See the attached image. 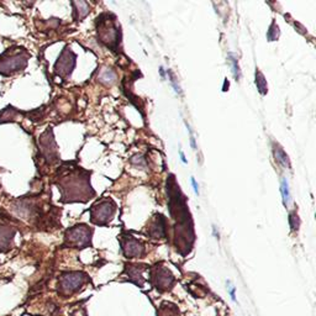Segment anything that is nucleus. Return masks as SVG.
<instances>
[{
	"instance_id": "7",
	"label": "nucleus",
	"mask_w": 316,
	"mask_h": 316,
	"mask_svg": "<svg viewBox=\"0 0 316 316\" xmlns=\"http://www.w3.org/2000/svg\"><path fill=\"white\" fill-rule=\"evenodd\" d=\"M151 281L159 292H166L173 287L175 277L167 268L162 267V265H156L151 271Z\"/></svg>"
},
{
	"instance_id": "9",
	"label": "nucleus",
	"mask_w": 316,
	"mask_h": 316,
	"mask_svg": "<svg viewBox=\"0 0 316 316\" xmlns=\"http://www.w3.org/2000/svg\"><path fill=\"white\" fill-rule=\"evenodd\" d=\"M41 143V151H42V155L45 157V159L49 163H52L58 158V155H57V146L56 142L53 140V135H52V130L49 129L45 134L41 136L40 139Z\"/></svg>"
},
{
	"instance_id": "25",
	"label": "nucleus",
	"mask_w": 316,
	"mask_h": 316,
	"mask_svg": "<svg viewBox=\"0 0 316 316\" xmlns=\"http://www.w3.org/2000/svg\"><path fill=\"white\" fill-rule=\"evenodd\" d=\"M180 157H182V161L185 163L187 161H185V158H184V155H183V152H180Z\"/></svg>"
},
{
	"instance_id": "23",
	"label": "nucleus",
	"mask_w": 316,
	"mask_h": 316,
	"mask_svg": "<svg viewBox=\"0 0 316 316\" xmlns=\"http://www.w3.org/2000/svg\"><path fill=\"white\" fill-rule=\"evenodd\" d=\"M137 158H139L137 161H135L134 158H132V159H131V163L132 164H136V166H141V164H142V166L145 167V159H143V158H142V157H137Z\"/></svg>"
},
{
	"instance_id": "15",
	"label": "nucleus",
	"mask_w": 316,
	"mask_h": 316,
	"mask_svg": "<svg viewBox=\"0 0 316 316\" xmlns=\"http://www.w3.org/2000/svg\"><path fill=\"white\" fill-rule=\"evenodd\" d=\"M98 79H99L102 83L105 84H114L116 81V74L113 70H110V68H103L100 70L99 75H98Z\"/></svg>"
},
{
	"instance_id": "6",
	"label": "nucleus",
	"mask_w": 316,
	"mask_h": 316,
	"mask_svg": "<svg viewBox=\"0 0 316 316\" xmlns=\"http://www.w3.org/2000/svg\"><path fill=\"white\" fill-rule=\"evenodd\" d=\"M91 233L93 231L87 225H77L67 230L66 232V242L70 246L84 248L90 246L91 244Z\"/></svg>"
},
{
	"instance_id": "17",
	"label": "nucleus",
	"mask_w": 316,
	"mask_h": 316,
	"mask_svg": "<svg viewBox=\"0 0 316 316\" xmlns=\"http://www.w3.org/2000/svg\"><path fill=\"white\" fill-rule=\"evenodd\" d=\"M74 6V14L75 19L81 21L83 18H86L89 13V4L86 1H77V3H72Z\"/></svg>"
},
{
	"instance_id": "18",
	"label": "nucleus",
	"mask_w": 316,
	"mask_h": 316,
	"mask_svg": "<svg viewBox=\"0 0 316 316\" xmlns=\"http://www.w3.org/2000/svg\"><path fill=\"white\" fill-rule=\"evenodd\" d=\"M256 86H257L258 91H260L262 95L267 94V81H265L264 75L260 72V70H256Z\"/></svg>"
},
{
	"instance_id": "16",
	"label": "nucleus",
	"mask_w": 316,
	"mask_h": 316,
	"mask_svg": "<svg viewBox=\"0 0 316 316\" xmlns=\"http://www.w3.org/2000/svg\"><path fill=\"white\" fill-rule=\"evenodd\" d=\"M157 316H179V310L175 304L163 303L159 306Z\"/></svg>"
},
{
	"instance_id": "24",
	"label": "nucleus",
	"mask_w": 316,
	"mask_h": 316,
	"mask_svg": "<svg viewBox=\"0 0 316 316\" xmlns=\"http://www.w3.org/2000/svg\"><path fill=\"white\" fill-rule=\"evenodd\" d=\"M192 184H193V187H194V192H195V194H199L198 184H196V182H195V179H194V178H192Z\"/></svg>"
},
{
	"instance_id": "11",
	"label": "nucleus",
	"mask_w": 316,
	"mask_h": 316,
	"mask_svg": "<svg viewBox=\"0 0 316 316\" xmlns=\"http://www.w3.org/2000/svg\"><path fill=\"white\" fill-rule=\"evenodd\" d=\"M146 269V265H142V264H129L126 265V274L129 276V279L131 281H134L135 284H137V285H140L141 287L142 284H143V281H145V279H143V277H142V273H143V271Z\"/></svg>"
},
{
	"instance_id": "3",
	"label": "nucleus",
	"mask_w": 316,
	"mask_h": 316,
	"mask_svg": "<svg viewBox=\"0 0 316 316\" xmlns=\"http://www.w3.org/2000/svg\"><path fill=\"white\" fill-rule=\"evenodd\" d=\"M97 20L98 37L107 47L115 51L118 49L119 41H120V30L116 25L115 18H113V20H110L109 14H103L102 17L98 18Z\"/></svg>"
},
{
	"instance_id": "4",
	"label": "nucleus",
	"mask_w": 316,
	"mask_h": 316,
	"mask_svg": "<svg viewBox=\"0 0 316 316\" xmlns=\"http://www.w3.org/2000/svg\"><path fill=\"white\" fill-rule=\"evenodd\" d=\"M116 211V204L111 199L105 198L94 204L90 209V220L95 225H106Z\"/></svg>"
},
{
	"instance_id": "21",
	"label": "nucleus",
	"mask_w": 316,
	"mask_h": 316,
	"mask_svg": "<svg viewBox=\"0 0 316 316\" xmlns=\"http://www.w3.org/2000/svg\"><path fill=\"white\" fill-rule=\"evenodd\" d=\"M289 223H290V228H292L293 231H295V230H298V228H299L300 220H299V217H298V214L295 211L290 212Z\"/></svg>"
},
{
	"instance_id": "13",
	"label": "nucleus",
	"mask_w": 316,
	"mask_h": 316,
	"mask_svg": "<svg viewBox=\"0 0 316 316\" xmlns=\"http://www.w3.org/2000/svg\"><path fill=\"white\" fill-rule=\"evenodd\" d=\"M15 236V231L8 226H0V251H5Z\"/></svg>"
},
{
	"instance_id": "1",
	"label": "nucleus",
	"mask_w": 316,
	"mask_h": 316,
	"mask_svg": "<svg viewBox=\"0 0 316 316\" xmlns=\"http://www.w3.org/2000/svg\"><path fill=\"white\" fill-rule=\"evenodd\" d=\"M61 168L63 175H61L58 177L59 182L57 184L59 187L58 189H61L62 192V198H63L62 200L79 201L81 198H84L83 200L87 201L88 199H90L91 194H89L87 192H93L90 188V182L88 179L90 173L82 176L86 171L81 169V167H77V171L68 169L67 167H61Z\"/></svg>"
},
{
	"instance_id": "14",
	"label": "nucleus",
	"mask_w": 316,
	"mask_h": 316,
	"mask_svg": "<svg viewBox=\"0 0 316 316\" xmlns=\"http://www.w3.org/2000/svg\"><path fill=\"white\" fill-rule=\"evenodd\" d=\"M273 152H274V157H276V161L278 162L281 166H283L284 168H290V162H289V157L285 152H284L283 148L281 147L279 145H276L274 143L273 146Z\"/></svg>"
},
{
	"instance_id": "5",
	"label": "nucleus",
	"mask_w": 316,
	"mask_h": 316,
	"mask_svg": "<svg viewBox=\"0 0 316 316\" xmlns=\"http://www.w3.org/2000/svg\"><path fill=\"white\" fill-rule=\"evenodd\" d=\"M87 279H88V277L83 272H68V273H63L59 277L58 292L63 297H68V295L73 294L75 290L81 289L86 284Z\"/></svg>"
},
{
	"instance_id": "8",
	"label": "nucleus",
	"mask_w": 316,
	"mask_h": 316,
	"mask_svg": "<svg viewBox=\"0 0 316 316\" xmlns=\"http://www.w3.org/2000/svg\"><path fill=\"white\" fill-rule=\"evenodd\" d=\"M75 66V54L70 51V49L66 47L62 53L59 54L54 65V73L61 77H68L72 73L73 68Z\"/></svg>"
},
{
	"instance_id": "10",
	"label": "nucleus",
	"mask_w": 316,
	"mask_h": 316,
	"mask_svg": "<svg viewBox=\"0 0 316 316\" xmlns=\"http://www.w3.org/2000/svg\"><path fill=\"white\" fill-rule=\"evenodd\" d=\"M121 248H123V255L127 258H135L141 257L145 253V246L143 244L132 237L131 235H126L125 237L120 240Z\"/></svg>"
},
{
	"instance_id": "19",
	"label": "nucleus",
	"mask_w": 316,
	"mask_h": 316,
	"mask_svg": "<svg viewBox=\"0 0 316 316\" xmlns=\"http://www.w3.org/2000/svg\"><path fill=\"white\" fill-rule=\"evenodd\" d=\"M267 37H268V40H269V41L278 40V37H279V27H278V25H277L274 21L272 22L271 27H269V30H268Z\"/></svg>"
},
{
	"instance_id": "22",
	"label": "nucleus",
	"mask_w": 316,
	"mask_h": 316,
	"mask_svg": "<svg viewBox=\"0 0 316 316\" xmlns=\"http://www.w3.org/2000/svg\"><path fill=\"white\" fill-rule=\"evenodd\" d=\"M228 61L231 62V66H232V68H233V75H235V78H236V81H237V79H239L240 78V70H239V65H237V59L235 58V57L232 56V54H230V56H228Z\"/></svg>"
},
{
	"instance_id": "2",
	"label": "nucleus",
	"mask_w": 316,
	"mask_h": 316,
	"mask_svg": "<svg viewBox=\"0 0 316 316\" xmlns=\"http://www.w3.org/2000/svg\"><path fill=\"white\" fill-rule=\"evenodd\" d=\"M30 53L22 47H11L0 54V74L9 75L26 68Z\"/></svg>"
},
{
	"instance_id": "20",
	"label": "nucleus",
	"mask_w": 316,
	"mask_h": 316,
	"mask_svg": "<svg viewBox=\"0 0 316 316\" xmlns=\"http://www.w3.org/2000/svg\"><path fill=\"white\" fill-rule=\"evenodd\" d=\"M281 194H283L284 205L287 207L288 203H289V200H290V194H289V189H288V183H287V180H285V179L281 180Z\"/></svg>"
},
{
	"instance_id": "12",
	"label": "nucleus",
	"mask_w": 316,
	"mask_h": 316,
	"mask_svg": "<svg viewBox=\"0 0 316 316\" xmlns=\"http://www.w3.org/2000/svg\"><path fill=\"white\" fill-rule=\"evenodd\" d=\"M148 228H150V236L152 239H163L166 236V220L162 215H157L155 223Z\"/></svg>"
}]
</instances>
